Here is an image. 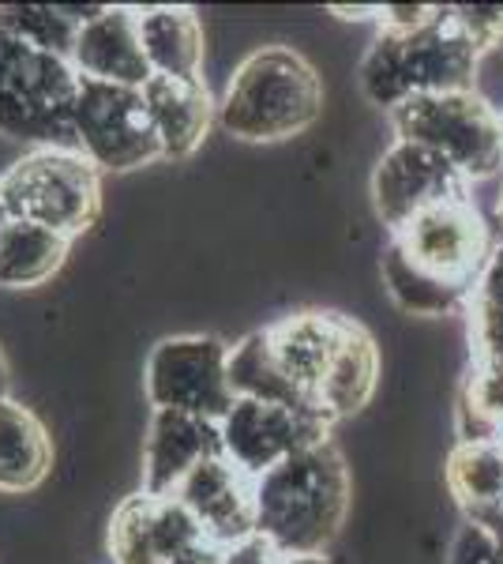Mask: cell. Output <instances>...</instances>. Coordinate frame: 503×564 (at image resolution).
I'll return each instance as SVG.
<instances>
[{"mask_svg":"<svg viewBox=\"0 0 503 564\" xmlns=\"http://www.w3.org/2000/svg\"><path fill=\"white\" fill-rule=\"evenodd\" d=\"M350 467L335 441L313 444L255 478V534L282 557H313L338 539L350 512Z\"/></svg>","mask_w":503,"mask_h":564,"instance_id":"1","label":"cell"},{"mask_svg":"<svg viewBox=\"0 0 503 564\" xmlns=\"http://www.w3.org/2000/svg\"><path fill=\"white\" fill-rule=\"evenodd\" d=\"M481 53L451 20V4L428 12L409 31H380L361 61V90L380 109H398L420 95L473 90Z\"/></svg>","mask_w":503,"mask_h":564,"instance_id":"2","label":"cell"},{"mask_svg":"<svg viewBox=\"0 0 503 564\" xmlns=\"http://www.w3.org/2000/svg\"><path fill=\"white\" fill-rule=\"evenodd\" d=\"M324 113V79L289 45H263L237 65L218 124L244 143H282L308 132Z\"/></svg>","mask_w":503,"mask_h":564,"instance_id":"3","label":"cell"},{"mask_svg":"<svg viewBox=\"0 0 503 564\" xmlns=\"http://www.w3.org/2000/svg\"><path fill=\"white\" fill-rule=\"evenodd\" d=\"M79 72L72 61L34 50L0 23V135L34 148L76 151L72 106Z\"/></svg>","mask_w":503,"mask_h":564,"instance_id":"4","label":"cell"},{"mask_svg":"<svg viewBox=\"0 0 503 564\" xmlns=\"http://www.w3.org/2000/svg\"><path fill=\"white\" fill-rule=\"evenodd\" d=\"M391 129H395V140L420 143L444 162H451L470 185L503 174L500 109L478 87L409 98L391 109Z\"/></svg>","mask_w":503,"mask_h":564,"instance_id":"5","label":"cell"},{"mask_svg":"<svg viewBox=\"0 0 503 564\" xmlns=\"http://www.w3.org/2000/svg\"><path fill=\"white\" fill-rule=\"evenodd\" d=\"M15 223H34L76 241L102 215V174L79 151L34 148L0 174Z\"/></svg>","mask_w":503,"mask_h":564,"instance_id":"6","label":"cell"},{"mask_svg":"<svg viewBox=\"0 0 503 564\" xmlns=\"http://www.w3.org/2000/svg\"><path fill=\"white\" fill-rule=\"evenodd\" d=\"M76 151L98 174H128L162 159V143L143 106V90L79 79L72 106Z\"/></svg>","mask_w":503,"mask_h":564,"instance_id":"7","label":"cell"},{"mask_svg":"<svg viewBox=\"0 0 503 564\" xmlns=\"http://www.w3.org/2000/svg\"><path fill=\"white\" fill-rule=\"evenodd\" d=\"M143 388L154 411L222 422L237 403L230 388V347L218 335H170L151 350Z\"/></svg>","mask_w":503,"mask_h":564,"instance_id":"8","label":"cell"},{"mask_svg":"<svg viewBox=\"0 0 503 564\" xmlns=\"http://www.w3.org/2000/svg\"><path fill=\"white\" fill-rule=\"evenodd\" d=\"M417 268L428 275L451 282L462 290H478L484 263L492 257V234L473 196H455L447 204H436L417 218H409L402 230L387 234Z\"/></svg>","mask_w":503,"mask_h":564,"instance_id":"9","label":"cell"},{"mask_svg":"<svg viewBox=\"0 0 503 564\" xmlns=\"http://www.w3.org/2000/svg\"><path fill=\"white\" fill-rule=\"evenodd\" d=\"M331 430L335 425L316 411H289V406L255 403V399H237L230 414L218 422L222 456L252 481L297 452L331 441Z\"/></svg>","mask_w":503,"mask_h":564,"instance_id":"10","label":"cell"},{"mask_svg":"<svg viewBox=\"0 0 503 564\" xmlns=\"http://www.w3.org/2000/svg\"><path fill=\"white\" fill-rule=\"evenodd\" d=\"M455 196H470V181L420 143L395 140L372 170V204L387 234Z\"/></svg>","mask_w":503,"mask_h":564,"instance_id":"11","label":"cell"},{"mask_svg":"<svg viewBox=\"0 0 503 564\" xmlns=\"http://www.w3.org/2000/svg\"><path fill=\"white\" fill-rule=\"evenodd\" d=\"M204 542L196 520L177 497L132 494L109 520V557L113 564H170Z\"/></svg>","mask_w":503,"mask_h":564,"instance_id":"12","label":"cell"},{"mask_svg":"<svg viewBox=\"0 0 503 564\" xmlns=\"http://www.w3.org/2000/svg\"><path fill=\"white\" fill-rule=\"evenodd\" d=\"M173 497L188 508L204 542L218 550L255 534V481L226 456L199 463Z\"/></svg>","mask_w":503,"mask_h":564,"instance_id":"13","label":"cell"},{"mask_svg":"<svg viewBox=\"0 0 503 564\" xmlns=\"http://www.w3.org/2000/svg\"><path fill=\"white\" fill-rule=\"evenodd\" d=\"M72 68L79 72V79H95V84L135 87V90L147 87L151 65L140 45L135 8L98 4V12L90 15L76 34Z\"/></svg>","mask_w":503,"mask_h":564,"instance_id":"14","label":"cell"},{"mask_svg":"<svg viewBox=\"0 0 503 564\" xmlns=\"http://www.w3.org/2000/svg\"><path fill=\"white\" fill-rule=\"evenodd\" d=\"M222 456L218 422L177 411H154L143 441V494L173 497L199 463Z\"/></svg>","mask_w":503,"mask_h":564,"instance_id":"15","label":"cell"},{"mask_svg":"<svg viewBox=\"0 0 503 564\" xmlns=\"http://www.w3.org/2000/svg\"><path fill=\"white\" fill-rule=\"evenodd\" d=\"M346 324H350V316H342V313H319V308H308V313L282 316L278 324L263 327L282 372H286L289 384H294L316 411H319V403H316L319 384H324L327 369H331L335 350L346 335ZM327 422H331V417H327Z\"/></svg>","mask_w":503,"mask_h":564,"instance_id":"16","label":"cell"},{"mask_svg":"<svg viewBox=\"0 0 503 564\" xmlns=\"http://www.w3.org/2000/svg\"><path fill=\"white\" fill-rule=\"evenodd\" d=\"M143 106L162 143V159H188L204 148L210 124L218 121V106L204 79L151 76L143 87Z\"/></svg>","mask_w":503,"mask_h":564,"instance_id":"17","label":"cell"},{"mask_svg":"<svg viewBox=\"0 0 503 564\" xmlns=\"http://www.w3.org/2000/svg\"><path fill=\"white\" fill-rule=\"evenodd\" d=\"M143 57L151 76L204 79V23L185 4L135 8Z\"/></svg>","mask_w":503,"mask_h":564,"instance_id":"18","label":"cell"},{"mask_svg":"<svg viewBox=\"0 0 503 564\" xmlns=\"http://www.w3.org/2000/svg\"><path fill=\"white\" fill-rule=\"evenodd\" d=\"M376 384H380V350L372 343V335L357 321H350L342 343L335 350L331 369H327L324 384H319L316 403L335 425L342 417L357 414L361 406H369V399L376 395Z\"/></svg>","mask_w":503,"mask_h":564,"instance_id":"19","label":"cell"},{"mask_svg":"<svg viewBox=\"0 0 503 564\" xmlns=\"http://www.w3.org/2000/svg\"><path fill=\"white\" fill-rule=\"evenodd\" d=\"M53 467V441L15 399H0V494H31Z\"/></svg>","mask_w":503,"mask_h":564,"instance_id":"20","label":"cell"},{"mask_svg":"<svg viewBox=\"0 0 503 564\" xmlns=\"http://www.w3.org/2000/svg\"><path fill=\"white\" fill-rule=\"evenodd\" d=\"M380 271H383V286H387L391 302L414 316H455L470 308L473 290L451 286V282L428 275V271L417 268L391 238L383 245Z\"/></svg>","mask_w":503,"mask_h":564,"instance_id":"21","label":"cell"},{"mask_svg":"<svg viewBox=\"0 0 503 564\" xmlns=\"http://www.w3.org/2000/svg\"><path fill=\"white\" fill-rule=\"evenodd\" d=\"M72 252V238L45 230L34 223H12L4 245H0V286L4 290H34L45 286L64 268Z\"/></svg>","mask_w":503,"mask_h":564,"instance_id":"22","label":"cell"},{"mask_svg":"<svg viewBox=\"0 0 503 564\" xmlns=\"http://www.w3.org/2000/svg\"><path fill=\"white\" fill-rule=\"evenodd\" d=\"M230 388L237 399L289 406V411H316V406L289 384L286 372H282L278 358H274V350L267 343V332H252L249 339L230 347Z\"/></svg>","mask_w":503,"mask_h":564,"instance_id":"23","label":"cell"},{"mask_svg":"<svg viewBox=\"0 0 503 564\" xmlns=\"http://www.w3.org/2000/svg\"><path fill=\"white\" fill-rule=\"evenodd\" d=\"M95 12L98 4H0V23L20 34L23 42H31L34 50L72 61V45H76L79 26Z\"/></svg>","mask_w":503,"mask_h":564,"instance_id":"24","label":"cell"},{"mask_svg":"<svg viewBox=\"0 0 503 564\" xmlns=\"http://www.w3.org/2000/svg\"><path fill=\"white\" fill-rule=\"evenodd\" d=\"M466 316H470L473 361H484V366L503 369V308L496 302H489V297L473 294Z\"/></svg>","mask_w":503,"mask_h":564,"instance_id":"25","label":"cell"},{"mask_svg":"<svg viewBox=\"0 0 503 564\" xmlns=\"http://www.w3.org/2000/svg\"><path fill=\"white\" fill-rule=\"evenodd\" d=\"M451 20L481 57L503 50V4H451Z\"/></svg>","mask_w":503,"mask_h":564,"instance_id":"26","label":"cell"},{"mask_svg":"<svg viewBox=\"0 0 503 564\" xmlns=\"http://www.w3.org/2000/svg\"><path fill=\"white\" fill-rule=\"evenodd\" d=\"M447 564H503V539L478 523H462L451 542V553H447Z\"/></svg>","mask_w":503,"mask_h":564,"instance_id":"27","label":"cell"},{"mask_svg":"<svg viewBox=\"0 0 503 564\" xmlns=\"http://www.w3.org/2000/svg\"><path fill=\"white\" fill-rule=\"evenodd\" d=\"M286 557L278 553V545L263 534H249L244 542H233L222 550V564H282Z\"/></svg>","mask_w":503,"mask_h":564,"instance_id":"28","label":"cell"},{"mask_svg":"<svg viewBox=\"0 0 503 564\" xmlns=\"http://www.w3.org/2000/svg\"><path fill=\"white\" fill-rule=\"evenodd\" d=\"M473 294L489 297V302H496L503 308V241L492 249V257H489V263H484V271L478 279V290H473Z\"/></svg>","mask_w":503,"mask_h":564,"instance_id":"29","label":"cell"},{"mask_svg":"<svg viewBox=\"0 0 503 564\" xmlns=\"http://www.w3.org/2000/svg\"><path fill=\"white\" fill-rule=\"evenodd\" d=\"M170 564H222V550H218V545H210V542H199V545H192L188 553L173 557Z\"/></svg>","mask_w":503,"mask_h":564,"instance_id":"30","label":"cell"},{"mask_svg":"<svg viewBox=\"0 0 503 564\" xmlns=\"http://www.w3.org/2000/svg\"><path fill=\"white\" fill-rule=\"evenodd\" d=\"M12 212H8V204H4V196H0V245H4V238H8V230H12Z\"/></svg>","mask_w":503,"mask_h":564,"instance_id":"31","label":"cell"},{"mask_svg":"<svg viewBox=\"0 0 503 564\" xmlns=\"http://www.w3.org/2000/svg\"><path fill=\"white\" fill-rule=\"evenodd\" d=\"M0 399H12V377H8V361L0 354Z\"/></svg>","mask_w":503,"mask_h":564,"instance_id":"32","label":"cell"},{"mask_svg":"<svg viewBox=\"0 0 503 564\" xmlns=\"http://www.w3.org/2000/svg\"><path fill=\"white\" fill-rule=\"evenodd\" d=\"M282 564H331V561H327L324 553H313V557H286Z\"/></svg>","mask_w":503,"mask_h":564,"instance_id":"33","label":"cell"},{"mask_svg":"<svg viewBox=\"0 0 503 564\" xmlns=\"http://www.w3.org/2000/svg\"><path fill=\"white\" fill-rule=\"evenodd\" d=\"M496 226H500V234H503V185H500V199H496Z\"/></svg>","mask_w":503,"mask_h":564,"instance_id":"34","label":"cell"},{"mask_svg":"<svg viewBox=\"0 0 503 564\" xmlns=\"http://www.w3.org/2000/svg\"><path fill=\"white\" fill-rule=\"evenodd\" d=\"M500 124H503V113H500Z\"/></svg>","mask_w":503,"mask_h":564,"instance_id":"35","label":"cell"}]
</instances>
